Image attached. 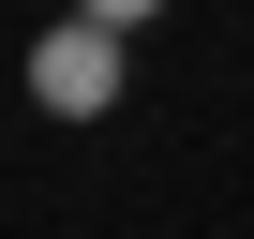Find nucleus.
I'll return each mask as SVG.
<instances>
[{
  "label": "nucleus",
  "instance_id": "1",
  "mask_svg": "<svg viewBox=\"0 0 254 239\" xmlns=\"http://www.w3.org/2000/svg\"><path fill=\"white\" fill-rule=\"evenodd\" d=\"M30 90H45L60 120H105V90H120V30H90V15L45 30V45H30Z\"/></svg>",
  "mask_w": 254,
  "mask_h": 239
},
{
  "label": "nucleus",
  "instance_id": "2",
  "mask_svg": "<svg viewBox=\"0 0 254 239\" xmlns=\"http://www.w3.org/2000/svg\"><path fill=\"white\" fill-rule=\"evenodd\" d=\"M75 15H90V30H135V15H165V0H75Z\"/></svg>",
  "mask_w": 254,
  "mask_h": 239
}]
</instances>
